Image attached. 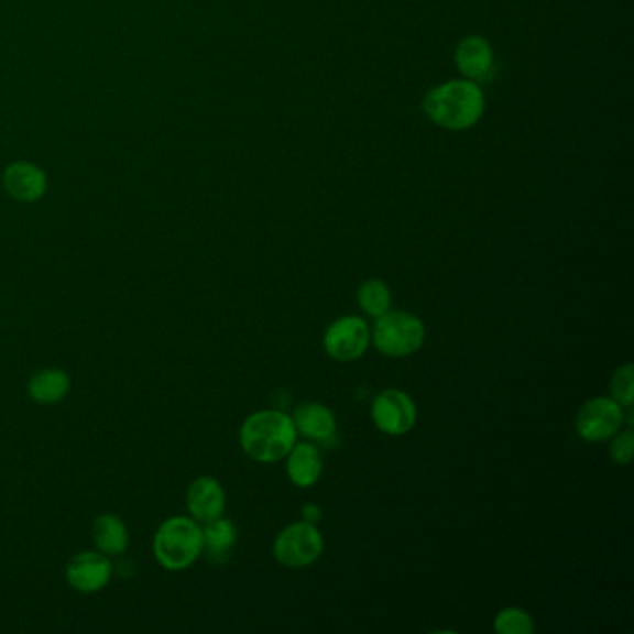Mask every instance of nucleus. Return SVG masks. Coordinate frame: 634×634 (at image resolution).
Masks as SVG:
<instances>
[{
	"mask_svg": "<svg viewBox=\"0 0 634 634\" xmlns=\"http://www.w3.org/2000/svg\"><path fill=\"white\" fill-rule=\"evenodd\" d=\"M240 447L259 463H275L287 458L296 445L293 417L277 409L255 412L240 426Z\"/></svg>",
	"mask_w": 634,
	"mask_h": 634,
	"instance_id": "nucleus-1",
	"label": "nucleus"
},
{
	"mask_svg": "<svg viewBox=\"0 0 634 634\" xmlns=\"http://www.w3.org/2000/svg\"><path fill=\"white\" fill-rule=\"evenodd\" d=\"M425 112L436 125L463 131L480 120L484 112V96L473 80H452L437 86L426 96Z\"/></svg>",
	"mask_w": 634,
	"mask_h": 634,
	"instance_id": "nucleus-2",
	"label": "nucleus"
},
{
	"mask_svg": "<svg viewBox=\"0 0 634 634\" xmlns=\"http://www.w3.org/2000/svg\"><path fill=\"white\" fill-rule=\"evenodd\" d=\"M153 555L168 571L192 568L204 555V527L190 515H172L156 528Z\"/></svg>",
	"mask_w": 634,
	"mask_h": 634,
	"instance_id": "nucleus-3",
	"label": "nucleus"
},
{
	"mask_svg": "<svg viewBox=\"0 0 634 634\" xmlns=\"http://www.w3.org/2000/svg\"><path fill=\"white\" fill-rule=\"evenodd\" d=\"M371 339L383 356L406 358L425 345L426 328L412 313L387 311L378 317Z\"/></svg>",
	"mask_w": 634,
	"mask_h": 634,
	"instance_id": "nucleus-4",
	"label": "nucleus"
},
{
	"mask_svg": "<svg viewBox=\"0 0 634 634\" xmlns=\"http://www.w3.org/2000/svg\"><path fill=\"white\" fill-rule=\"evenodd\" d=\"M324 550V538L317 525L298 521L277 534L274 558L287 568H306L317 562Z\"/></svg>",
	"mask_w": 634,
	"mask_h": 634,
	"instance_id": "nucleus-5",
	"label": "nucleus"
},
{
	"mask_svg": "<svg viewBox=\"0 0 634 634\" xmlns=\"http://www.w3.org/2000/svg\"><path fill=\"white\" fill-rule=\"evenodd\" d=\"M625 423V412L611 396H595L584 402L577 413L575 428L577 434L590 444L606 441L616 436Z\"/></svg>",
	"mask_w": 634,
	"mask_h": 634,
	"instance_id": "nucleus-6",
	"label": "nucleus"
},
{
	"mask_svg": "<svg viewBox=\"0 0 634 634\" xmlns=\"http://www.w3.org/2000/svg\"><path fill=\"white\" fill-rule=\"evenodd\" d=\"M371 342V329L361 317H341L324 334V350L331 360L350 363L360 360Z\"/></svg>",
	"mask_w": 634,
	"mask_h": 634,
	"instance_id": "nucleus-7",
	"label": "nucleus"
},
{
	"mask_svg": "<svg viewBox=\"0 0 634 634\" xmlns=\"http://www.w3.org/2000/svg\"><path fill=\"white\" fill-rule=\"evenodd\" d=\"M372 420L387 436H404L417 423V406L412 396L401 390H385L372 401Z\"/></svg>",
	"mask_w": 634,
	"mask_h": 634,
	"instance_id": "nucleus-8",
	"label": "nucleus"
},
{
	"mask_svg": "<svg viewBox=\"0 0 634 634\" xmlns=\"http://www.w3.org/2000/svg\"><path fill=\"white\" fill-rule=\"evenodd\" d=\"M114 575L110 557L101 550H80L69 560L66 581L78 593H97L108 587Z\"/></svg>",
	"mask_w": 634,
	"mask_h": 634,
	"instance_id": "nucleus-9",
	"label": "nucleus"
},
{
	"mask_svg": "<svg viewBox=\"0 0 634 634\" xmlns=\"http://www.w3.org/2000/svg\"><path fill=\"white\" fill-rule=\"evenodd\" d=\"M2 185L10 198L21 204H36L47 192V175L34 162H12L4 174Z\"/></svg>",
	"mask_w": 634,
	"mask_h": 634,
	"instance_id": "nucleus-10",
	"label": "nucleus"
},
{
	"mask_svg": "<svg viewBox=\"0 0 634 634\" xmlns=\"http://www.w3.org/2000/svg\"><path fill=\"white\" fill-rule=\"evenodd\" d=\"M186 509L192 520L199 525L222 517L226 512V490L212 477H198L192 480L186 490Z\"/></svg>",
	"mask_w": 634,
	"mask_h": 634,
	"instance_id": "nucleus-11",
	"label": "nucleus"
},
{
	"mask_svg": "<svg viewBox=\"0 0 634 634\" xmlns=\"http://www.w3.org/2000/svg\"><path fill=\"white\" fill-rule=\"evenodd\" d=\"M456 66L467 80L480 83L493 73V51L484 37L469 36L456 48Z\"/></svg>",
	"mask_w": 634,
	"mask_h": 634,
	"instance_id": "nucleus-12",
	"label": "nucleus"
},
{
	"mask_svg": "<svg viewBox=\"0 0 634 634\" xmlns=\"http://www.w3.org/2000/svg\"><path fill=\"white\" fill-rule=\"evenodd\" d=\"M294 426L296 431L309 437L313 441H329L336 436L337 420L334 412L328 406L309 402L296 407L294 412Z\"/></svg>",
	"mask_w": 634,
	"mask_h": 634,
	"instance_id": "nucleus-13",
	"label": "nucleus"
},
{
	"mask_svg": "<svg viewBox=\"0 0 634 634\" xmlns=\"http://www.w3.org/2000/svg\"><path fill=\"white\" fill-rule=\"evenodd\" d=\"M72 391V378L62 369H42L34 372L26 383V393L32 402L42 406H53L66 398Z\"/></svg>",
	"mask_w": 634,
	"mask_h": 634,
	"instance_id": "nucleus-14",
	"label": "nucleus"
},
{
	"mask_svg": "<svg viewBox=\"0 0 634 634\" xmlns=\"http://www.w3.org/2000/svg\"><path fill=\"white\" fill-rule=\"evenodd\" d=\"M91 538L96 544V549L101 550L107 557H120L125 553L131 542V534L127 528L125 521L120 515L107 514L97 515L91 527Z\"/></svg>",
	"mask_w": 634,
	"mask_h": 634,
	"instance_id": "nucleus-15",
	"label": "nucleus"
},
{
	"mask_svg": "<svg viewBox=\"0 0 634 634\" xmlns=\"http://www.w3.org/2000/svg\"><path fill=\"white\" fill-rule=\"evenodd\" d=\"M285 460H287L288 479L298 488H311L323 477V458L315 445H294Z\"/></svg>",
	"mask_w": 634,
	"mask_h": 634,
	"instance_id": "nucleus-16",
	"label": "nucleus"
},
{
	"mask_svg": "<svg viewBox=\"0 0 634 634\" xmlns=\"http://www.w3.org/2000/svg\"><path fill=\"white\" fill-rule=\"evenodd\" d=\"M237 544V527L228 517H218L204 525V555L209 562H228L229 555Z\"/></svg>",
	"mask_w": 634,
	"mask_h": 634,
	"instance_id": "nucleus-17",
	"label": "nucleus"
},
{
	"mask_svg": "<svg viewBox=\"0 0 634 634\" xmlns=\"http://www.w3.org/2000/svg\"><path fill=\"white\" fill-rule=\"evenodd\" d=\"M358 304L369 317H382L390 311L391 291L382 280H367L358 288Z\"/></svg>",
	"mask_w": 634,
	"mask_h": 634,
	"instance_id": "nucleus-18",
	"label": "nucleus"
},
{
	"mask_svg": "<svg viewBox=\"0 0 634 634\" xmlns=\"http://www.w3.org/2000/svg\"><path fill=\"white\" fill-rule=\"evenodd\" d=\"M493 628L499 634H533L536 631V625H534L531 614L510 606V609L499 612L495 622H493Z\"/></svg>",
	"mask_w": 634,
	"mask_h": 634,
	"instance_id": "nucleus-19",
	"label": "nucleus"
},
{
	"mask_svg": "<svg viewBox=\"0 0 634 634\" xmlns=\"http://www.w3.org/2000/svg\"><path fill=\"white\" fill-rule=\"evenodd\" d=\"M611 398L623 407L633 406L634 402V369L633 363L620 367L611 382Z\"/></svg>",
	"mask_w": 634,
	"mask_h": 634,
	"instance_id": "nucleus-20",
	"label": "nucleus"
},
{
	"mask_svg": "<svg viewBox=\"0 0 634 634\" xmlns=\"http://www.w3.org/2000/svg\"><path fill=\"white\" fill-rule=\"evenodd\" d=\"M611 439V458L614 463L625 466L633 460V430L617 431L616 436H612Z\"/></svg>",
	"mask_w": 634,
	"mask_h": 634,
	"instance_id": "nucleus-21",
	"label": "nucleus"
},
{
	"mask_svg": "<svg viewBox=\"0 0 634 634\" xmlns=\"http://www.w3.org/2000/svg\"><path fill=\"white\" fill-rule=\"evenodd\" d=\"M302 514H304V521L313 523V525H317V521L320 520V509L315 506V504H307V506H304Z\"/></svg>",
	"mask_w": 634,
	"mask_h": 634,
	"instance_id": "nucleus-22",
	"label": "nucleus"
}]
</instances>
